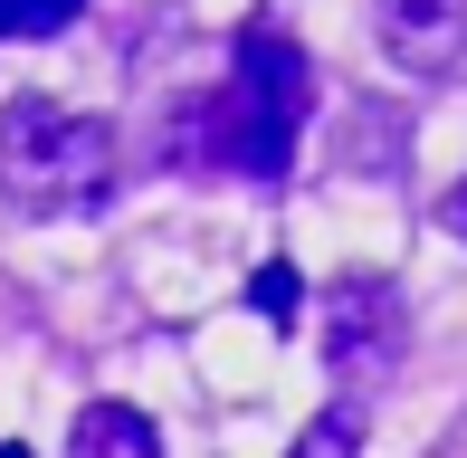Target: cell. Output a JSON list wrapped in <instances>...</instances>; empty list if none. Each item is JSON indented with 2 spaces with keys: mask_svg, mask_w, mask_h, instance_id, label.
Here are the masks:
<instances>
[{
  "mask_svg": "<svg viewBox=\"0 0 467 458\" xmlns=\"http://www.w3.org/2000/svg\"><path fill=\"white\" fill-rule=\"evenodd\" d=\"M115 192V124L77 115L57 96H10L0 106V201H19L29 220L96 211Z\"/></svg>",
  "mask_w": 467,
  "mask_h": 458,
  "instance_id": "2",
  "label": "cell"
},
{
  "mask_svg": "<svg viewBox=\"0 0 467 458\" xmlns=\"http://www.w3.org/2000/svg\"><path fill=\"white\" fill-rule=\"evenodd\" d=\"M286 458H363V411H353V401L315 411V421L296 430V449H286Z\"/></svg>",
  "mask_w": 467,
  "mask_h": 458,
  "instance_id": "6",
  "label": "cell"
},
{
  "mask_svg": "<svg viewBox=\"0 0 467 458\" xmlns=\"http://www.w3.org/2000/svg\"><path fill=\"white\" fill-rule=\"evenodd\" d=\"M248 306H258L267 325H296V267H286V258H267L258 277H248Z\"/></svg>",
  "mask_w": 467,
  "mask_h": 458,
  "instance_id": "8",
  "label": "cell"
},
{
  "mask_svg": "<svg viewBox=\"0 0 467 458\" xmlns=\"http://www.w3.org/2000/svg\"><path fill=\"white\" fill-rule=\"evenodd\" d=\"M430 458H467V421H458V430H449V440H439Z\"/></svg>",
  "mask_w": 467,
  "mask_h": 458,
  "instance_id": "10",
  "label": "cell"
},
{
  "mask_svg": "<svg viewBox=\"0 0 467 458\" xmlns=\"http://www.w3.org/2000/svg\"><path fill=\"white\" fill-rule=\"evenodd\" d=\"M306 106H315V68H306V48H296L277 19H248L239 48H229V87L182 124V143H191V162H210V172L286 182L296 134H306Z\"/></svg>",
  "mask_w": 467,
  "mask_h": 458,
  "instance_id": "1",
  "label": "cell"
},
{
  "mask_svg": "<svg viewBox=\"0 0 467 458\" xmlns=\"http://www.w3.org/2000/svg\"><path fill=\"white\" fill-rule=\"evenodd\" d=\"M67 458H162V440L134 401H87L67 430Z\"/></svg>",
  "mask_w": 467,
  "mask_h": 458,
  "instance_id": "5",
  "label": "cell"
},
{
  "mask_svg": "<svg viewBox=\"0 0 467 458\" xmlns=\"http://www.w3.org/2000/svg\"><path fill=\"white\" fill-rule=\"evenodd\" d=\"M410 353V306L391 297L381 277H334L325 297V363L344 391H381Z\"/></svg>",
  "mask_w": 467,
  "mask_h": 458,
  "instance_id": "3",
  "label": "cell"
},
{
  "mask_svg": "<svg viewBox=\"0 0 467 458\" xmlns=\"http://www.w3.org/2000/svg\"><path fill=\"white\" fill-rule=\"evenodd\" d=\"M372 38L400 77H449L467 57V0H372Z\"/></svg>",
  "mask_w": 467,
  "mask_h": 458,
  "instance_id": "4",
  "label": "cell"
},
{
  "mask_svg": "<svg viewBox=\"0 0 467 458\" xmlns=\"http://www.w3.org/2000/svg\"><path fill=\"white\" fill-rule=\"evenodd\" d=\"M439 229H449V239H467V182H458L449 201H439Z\"/></svg>",
  "mask_w": 467,
  "mask_h": 458,
  "instance_id": "9",
  "label": "cell"
},
{
  "mask_svg": "<svg viewBox=\"0 0 467 458\" xmlns=\"http://www.w3.org/2000/svg\"><path fill=\"white\" fill-rule=\"evenodd\" d=\"M77 10L87 0H0V38H57L77 29Z\"/></svg>",
  "mask_w": 467,
  "mask_h": 458,
  "instance_id": "7",
  "label": "cell"
}]
</instances>
